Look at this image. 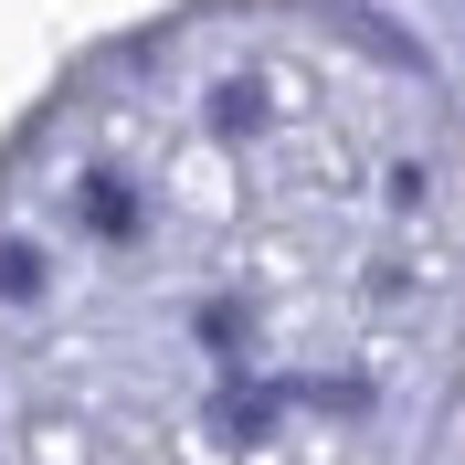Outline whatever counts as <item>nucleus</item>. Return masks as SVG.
<instances>
[{
    "instance_id": "f257e3e1",
    "label": "nucleus",
    "mask_w": 465,
    "mask_h": 465,
    "mask_svg": "<svg viewBox=\"0 0 465 465\" xmlns=\"http://www.w3.org/2000/svg\"><path fill=\"white\" fill-rule=\"evenodd\" d=\"M455 264V148L391 64L170 32L0 170V455L412 465Z\"/></svg>"
}]
</instances>
